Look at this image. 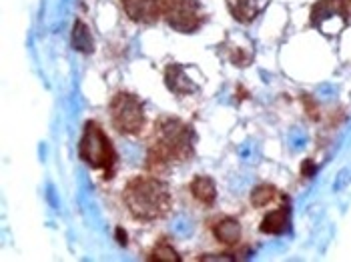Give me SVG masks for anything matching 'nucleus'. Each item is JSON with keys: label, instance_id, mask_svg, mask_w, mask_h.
Here are the masks:
<instances>
[{"label": "nucleus", "instance_id": "1", "mask_svg": "<svg viewBox=\"0 0 351 262\" xmlns=\"http://www.w3.org/2000/svg\"><path fill=\"white\" fill-rule=\"evenodd\" d=\"M197 132L179 116L161 114L147 136V172L162 176L195 157Z\"/></svg>", "mask_w": 351, "mask_h": 262}, {"label": "nucleus", "instance_id": "2", "mask_svg": "<svg viewBox=\"0 0 351 262\" xmlns=\"http://www.w3.org/2000/svg\"><path fill=\"white\" fill-rule=\"evenodd\" d=\"M121 200L129 216L143 224L165 220L173 212L171 186L151 172L131 176L123 186Z\"/></svg>", "mask_w": 351, "mask_h": 262}, {"label": "nucleus", "instance_id": "3", "mask_svg": "<svg viewBox=\"0 0 351 262\" xmlns=\"http://www.w3.org/2000/svg\"><path fill=\"white\" fill-rule=\"evenodd\" d=\"M79 157L90 168L103 174L105 181H112L119 166V155L101 122L86 120L79 140Z\"/></svg>", "mask_w": 351, "mask_h": 262}, {"label": "nucleus", "instance_id": "4", "mask_svg": "<svg viewBox=\"0 0 351 262\" xmlns=\"http://www.w3.org/2000/svg\"><path fill=\"white\" fill-rule=\"evenodd\" d=\"M108 118L110 127L121 136H141L147 129L145 105L129 90H119L112 94L108 103Z\"/></svg>", "mask_w": 351, "mask_h": 262}, {"label": "nucleus", "instance_id": "5", "mask_svg": "<svg viewBox=\"0 0 351 262\" xmlns=\"http://www.w3.org/2000/svg\"><path fill=\"white\" fill-rule=\"evenodd\" d=\"M162 21L179 34H195L207 23L201 0H162Z\"/></svg>", "mask_w": 351, "mask_h": 262}, {"label": "nucleus", "instance_id": "6", "mask_svg": "<svg viewBox=\"0 0 351 262\" xmlns=\"http://www.w3.org/2000/svg\"><path fill=\"white\" fill-rule=\"evenodd\" d=\"M351 8L346 0H317L311 6L309 23L325 36H337L350 27Z\"/></svg>", "mask_w": 351, "mask_h": 262}, {"label": "nucleus", "instance_id": "7", "mask_svg": "<svg viewBox=\"0 0 351 262\" xmlns=\"http://www.w3.org/2000/svg\"><path fill=\"white\" fill-rule=\"evenodd\" d=\"M205 224H207V231H209L211 238L223 248H235L243 242V228L235 216L215 214Z\"/></svg>", "mask_w": 351, "mask_h": 262}, {"label": "nucleus", "instance_id": "8", "mask_svg": "<svg viewBox=\"0 0 351 262\" xmlns=\"http://www.w3.org/2000/svg\"><path fill=\"white\" fill-rule=\"evenodd\" d=\"M127 18L141 27H151L162 18V0H119Z\"/></svg>", "mask_w": 351, "mask_h": 262}, {"label": "nucleus", "instance_id": "9", "mask_svg": "<svg viewBox=\"0 0 351 262\" xmlns=\"http://www.w3.org/2000/svg\"><path fill=\"white\" fill-rule=\"evenodd\" d=\"M165 84L177 96H189V94L199 92V88H201L199 80H193V77L189 75V68L179 64V62L167 64V68H165Z\"/></svg>", "mask_w": 351, "mask_h": 262}, {"label": "nucleus", "instance_id": "10", "mask_svg": "<svg viewBox=\"0 0 351 262\" xmlns=\"http://www.w3.org/2000/svg\"><path fill=\"white\" fill-rule=\"evenodd\" d=\"M187 194L191 200L203 210H209L215 207L217 202V186L215 181L207 174H197L187 184Z\"/></svg>", "mask_w": 351, "mask_h": 262}, {"label": "nucleus", "instance_id": "11", "mask_svg": "<svg viewBox=\"0 0 351 262\" xmlns=\"http://www.w3.org/2000/svg\"><path fill=\"white\" fill-rule=\"evenodd\" d=\"M289 224H291V209H289V198H287L263 216L259 231L263 235L281 236L289 231Z\"/></svg>", "mask_w": 351, "mask_h": 262}, {"label": "nucleus", "instance_id": "12", "mask_svg": "<svg viewBox=\"0 0 351 262\" xmlns=\"http://www.w3.org/2000/svg\"><path fill=\"white\" fill-rule=\"evenodd\" d=\"M267 6H269V0H227L229 14L239 25L255 23L265 12Z\"/></svg>", "mask_w": 351, "mask_h": 262}, {"label": "nucleus", "instance_id": "13", "mask_svg": "<svg viewBox=\"0 0 351 262\" xmlns=\"http://www.w3.org/2000/svg\"><path fill=\"white\" fill-rule=\"evenodd\" d=\"M249 200H251V207L253 209H265V207L279 205V202L287 200V196L279 188H275L273 184H259V186H255L251 190Z\"/></svg>", "mask_w": 351, "mask_h": 262}, {"label": "nucleus", "instance_id": "14", "mask_svg": "<svg viewBox=\"0 0 351 262\" xmlns=\"http://www.w3.org/2000/svg\"><path fill=\"white\" fill-rule=\"evenodd\" d=\"M147 261H165V262H177L181 261L179 252L171 246V242L167 238H161L147 254Z\"/></svg>", "mask_w": 351, "mask_h": 262}, {"label": "nucleus", "instance_id": "15", "mask_svg": "<svg viewBox=\"0 0 351 262\" xmlns=\"http://www.w3.org/2000/svg\"><path fill=\"white\" fill-rule=\"evenodd\" d=\"M346 2H348V6H350V8H351V0H346Z\"/></svg>", "mask_w": 351, "mask_h": 262}]
</instances>
